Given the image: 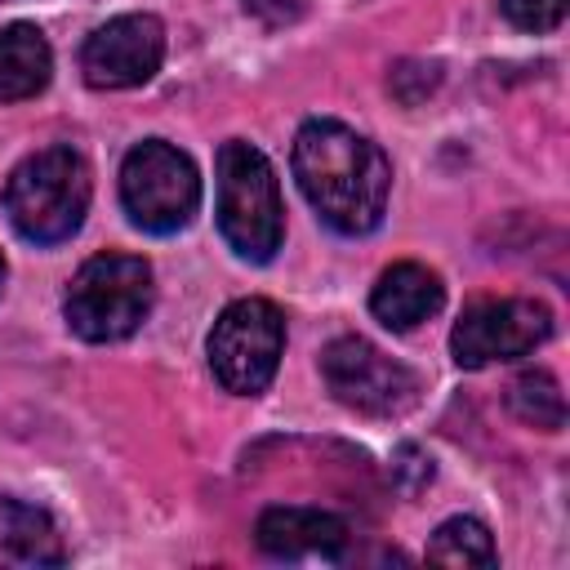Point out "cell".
Wrapping results in <instances>:
<instances>
[{
	"mask_svg": "<svg viewBox=\"0 0 570 570\" xmlns=\"http://www.w3.org/2000/svg\"><path fill=\"white\" fill-rule=\"evenodd\" d=\"M294 178L307 205L338 236H370L383 223L392 165L379 142L343 120H307L294 134Z\"/></svg>",
	"mask_w": 570,
	"mask_h": 570,
	"instance_id": "6da1fadb",
	"label": "cell"
},
{
	"mask_svg": "<svg viewBox=\"0 0 570 570\" xmlns=\"http://www.w3.org/2000/svg\"><path fill=\"white\" fill-rule=\"evenodd\" d=\"M89 165L71 147H40L31 151L4 183V214L13 232L31 245L71 240L89 209Z\"/></svg>",
	"mask_w": 570,
	"mask_h": 570,
	"instance_id": "7a4b0ae2",
	"label": "cell"
},
{
	"mask_svg": "<svg viewBox=\"0 0 570 570\" xmlns=\"http://www.w3.org/2000/svg\"><path fill=\"white\" fill-rule=\"evenodd\" d=\"M218 232L249 263L276 258L285 240V200L276 169L245 138L218 147Z\"/></svg>",
	"mask_w": 570,
	"mask_h": 570,
	"instance_id": "3957f363",
	"label": "cell"
},
{
	"mask_svg": "<svg viewBox=\"0 0 570 570\" xmlns=\"http://www.w3.org/2000/svg\"><path fill=\"white\" fill-rule=\"evenodd\" d=\"M151 263L138 254H94L67 285L62 316L85 343H120L151 312Z\"/></svg>",
	"mask_w": 570,
	"mask_h": 570,
	"instance_id": "277c9868",
	"label": "cell"
},
{
	"mask_svg": "<svg viewBox=\"0 0 570 570\" xmlns=\"http://www.w3.org/2000/svg\"><path fill=\"white\" fill-rule=\"evenodd\" d=\"M120 205L134 227L169 236L191 223L200 205V174L187 151L165 138H142L120 165Z\"/></svg>",
	"mask_w": 570,
	"mask_h": 570,
	"instance_id": "5b68a950",
	"label": "cell"
},
{
	"mask_svg": "<svg viewBox=\"0 0 570 570\" xmlns=\"http://www.w3.org/2000/svg\"><path fill=\"white\" fill-rule=\"evenodd\" d=\"M209 370L232 396H258L276 379L285 352V316L267 298H236L209 330Z\"/></svg>",
	"mask_w": 570,
	"mask_h": 570,
	"instance_id": "8992f818",
	"label": "cell"
},
{
	"mask_svg": "<svg viewBox=\"0 0 570 570\" xmlns=\"http://www.w3.org/2000/svg\"><path fill=\"white\" fill-rule=\"evenodd\" d=\"M321 374L325 387L334 392L338 405L370 414V419H392L405 414L419 401V374L401 361H392L383 347H374L361 334H343L321 352Z\"/></svg>",
	"mask_w": 570,
	"mask_h": 570,
	"instance_id": "52a82bcc",
	"label": "cell"
},
{
	"mask_svg": "<svg viewBox=\"0 0 570 570\" xmlns=\"http://www.w3.org/2000/svg\"><path fill=\"white\" fill-rule=\"evenodd\" d=\"M552 312L539 298H476L450 330V352L463 370H485L494 361H517L548 343Z\"/></svg>",
	"mask_w": 570,
	"mask_h": 570,
	"instance_id": "ba28073f",
	"label": "cell"
},
{
	"mask_svg": "<svg viewBox=\"0 0 570 570\" xmlns=\"http://www.w3.org/2000/svg\"><path fill=\"white\" fill-rule=\"evenodd\" d=\"M165 62V27L156 13H120L102 22L85 49L80 71L94 89H134L147 85Z\"/></svg>",
	"mask_w": 570,
	"mask_h": 570,
	"instance_id": "9c48e42d",
	"label": "cell"
},
{
	"mask_svg": "<svg viewBox=\"0 0 570 570\" xmlns=\"http://www.w3.org/2000/svg\"><path fill=\"white\" fill-rule=\"evenodd\" d=\"M254 539L267 557H281V561H334L347 548V521L325 508L281 503L258 517Z\"/></svg>",
	"mask_w": 570,
	"mask_h": 570,
	"instance_id": "30bf717a",
	"label": "cell"
},
{
	"mask_svg": "<svg viewBox=\"0 0 570 570\" xmlns=\"http://www.w3.org/2000/svg\"><path fill=\"white\" fill-rule=\"evenodd\" d=\"M441 303H445V285H441V276H436L432 267H423V263H392V267L374 281V289H370V312H374V321H383V325L396 330V334H405V330L423 325L428 316H436Z\"/></svg>",
	"mask_w": 570,
	"mask_h": 570,
	"instance_id": "8fae6325",
	"label": "cell"
},
{
	"mask_svg": "<svg viewBox=\"0 0 570 570\" xmlns=\"http://www.w3.org/2000/svg\"><path fill=\"white\" fill-rule=\"evenodd\" d=\"M67 548L53 517L27 499H0V566H62Z\"/></svg>",
	"mask_w": 570,
	"mask_h": 570,
	"instance_id": "7c38bea8",
	"label": "cell"
},
{
	"mask_svg": "<svg viewBox=\"0 0 570 570\" xmlns=\"http://www.w3.org/2000/svg\"><path fill=\"white\" fill-rule=\"evenodd\" d=\"M53 76V49L36 22L0 27V102L36 98Z\"/></svg>",
	"mask_w": 570,
	"mask_h": 570,
	"instance_id": "4fadbf2b",
	"label": "cell"
},
{
	"mask_svg": "<svg viewBox=\"0 0 570 570\" xmlns=\"http://www.w3.org/2000/svg\"><path fill=\"white\" fill-rule=\"evenodd\" d=\"M428 561L436 566H494L499 552H494V539L490 530L476 521V517H450L432 530L428 539Z\"/></svg>",
	"mask_w": 570,
	"mask_h": 570,
	"instance_id": "5bb4252c",
	"label": "cell"
},
{
	"mask_svg": "<svg viewBox=\"0 0 570 570\" xmlns=\"http://www.w3.org/2000/svg\"><path fill=\"white\" fill-rule=\"evenodd\" d=\"M508 405L530 428H543V432H561L566 428V396H561V383L548 370L517 374L512 387H508Z\"/></svg>",
	"mask_w": 570,
	"mask_h": 570,
	"instance_id": "9a60e30c",
	"label": "cell"
},
{
	"mask_svg": "<svg viewBox=\"0 0 570 570\" xmlns=\"http://www.w3.org/2000/svg\"><path fill=\"white\" fill-rule=\"evenodd\" d=\"M499 9L512 27L534 31V36L557 31L566 22V0H499Z\"/></svg>",
	"mask_w": 570,
	"mask_h": 570,
	"instance_id": "2e32d148",
	"label": "cell"
},
{
	"mask_svg": "<svg viewBox=\"0 0 570 570\" xmlns=\"http://www.w3.org/2000/svg\"><path fill=\"white\" fill-rule=\"evenodd\" d=\"M392 481L405 490V494H419L428 481H432V459L419 450V445H401L392 454Z\"/></svg>",
	"mask_w": 570,
	"mask_h": 570,
	"instance_id": "e0dca14e",
	"label": "cell"
},
{
	"mask_svg": "<svg viewBox=\"0 0 570 570\" xmlns=\"http://www.w3.org/2000/svg\"><path fill=\"white\" fill-rule=\"evenodd\" d=\"M240 4H245V13H254L263 27H289V22H298V18L307 13L312 0H240Z\"/></svg>",
	"mask_w": 570,
	"mask_h": 570,
	"instance_id": "ac0fdd59",
	"label": "cell"
},
{
	"mask_svg": "<svg viewBox=\"0 0 570 570\" xmlns=\"http://www.w3.org/2000/svg\"><path fill=\"white\" fill-rule=\"evenodd\" d=\"M0 285H4V254H0Z\"/></svg>",
	"mask_w": 570,
	"mask_h": 570,
	"instance_id": "d6986e66",
	"label": "cell"
}]
</instances>
